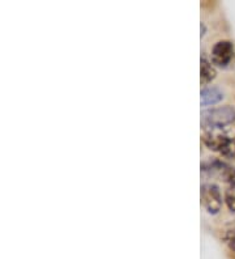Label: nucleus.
Here are the masks:
<instances>
[{
  "label": "nucleus",
  "mask_w": 235,
  "mask_h": 259,
  "mask_svg": "<svg viewBox=\"0 0 235 259\" xmlns=\"http://www.w3.org/2000/svg\"><path fill=\"white\" fill-rule=\"evenodd\" d=\"M235 120V109L232 106L210 109L201 114V126L207 131L221 128V127L232 124Z\"/></svg>",
  "instance_id": "nucleus-1"
},
{
  "label": "nucleus",
  "mask_w": 235,
  "mask_h": 259,
  "mask_svg": "<svg viewBox=\"0 0 235 259\" xmlns=\"http://www.w3.org/2000/svg\"><path fill=\"white\" fill-rule=\"evenodd\" d=\"M225 203L227 205V208L235 213V190H229L225 194Z\"/></svg>",
  "instance_id": "nucleus-8"
},
{
  "label": "nucleus",
  "mask_w": 235,
  "mask_h": 259,
  "mask_svg": "<svg viewBox=\"0 0 235 259\" xmlns=\"http://www.w3.org/2000/svg\"><path fill=\"white\" fill-rule=\"evenodd\" d=\"M221 176H222V178L226 181V182H227V184H230L231 190H235V169L234 167H230L226 165Z\"/></svg>",
  "instance_id": "nucleus-6"
},
{
  "label": "nucleus",
  "mask_w": 235,
  "mask_h": 259,
  "mask_svg": "<svg viewBox=\"0 0 235 259\" xmlns=\"http://www.w3.org/2000/svg\"><path fill=\"white\" fill-rule=\"evenodd\" d=\"M217 72L216 68L212 66L210 62H208L205 58L201 59V66H200V79H201V84H208L212 80L216 77Z\"/></svg>",
  "instance_id": "nucleus-5"
},
{
  "label": "nucleus",
  "mask_w": 235,
  "mask_h": 259,
  "mask_svg": "<svg viewBox=\"0 0 235 259\" xmlns=\"http://www.w3.org/2000/svg\"><path fill=\"white\" fill-rule=\"evenodd\" d=\"M221 155L225 156V157H229L235 160V140H231V142L225 147V148L221 151Z\"/></svg>",
  "instance_id": "nucleus-9"
},
{
  "label": "nucleus",
  "mask_w": 235,
  "mask_h": 259,
  "mask_svg": "<svg viewBox=\"0 0 235 259\" xmlns=\"http://www.w3.org/2000/svg\"><path fill=\"white\" fill-rule=\"evenodd\" d=\"M222 240L229 246V249L235 253V229H229L226 231L222 236Z\"/></svg>",
  "instance_id": "nucleus-7"
},
{
  "label": "nucleus",
  "mask_w": 235,
  "mask_h": 259,
  "mask_svg": "<svg viewBox=\"0 0 235 259\" xmlns=\"http://www.w3.org/2000/svg\"><path fill=\"white\" fill-rule=\"evenodd\" d=\"M201 105L203 106H209V105L218 104L223 98V93L218 88H204L201 91Z\"/></svg>",
  "instance_id": "nucleus-4"
},
{
  "label": "nucleus",
  "mask_w": 235,
  "mask_h": 259,
  "mask_svg": "<svg viewBox=\"0 0 235 259\" xmlns=\"http://www.w3.org/2000/svg\"><path fill=\"white\" fill-rule=\"evenodd\" d=\"M234 57V46L229 41H219L212 49V62L219 67H226Z\"/></svg>",
  "instance_id": "nucleus-3"
},
{
  "label": "nucleus",
  "mask_w": 235,
  "mask_h": 259,
  "mask_svg": "<svg viewBox=\"0 0 235 259\" xmlns=\"http://www.w3.org/2000/svg\"><path fill=\"white\" fill-rule=\"evenodd\" d=\"M201 204L209 213L216 215L222 207V195L216 185L207 184L201 186Z\"/></svg>",
  "instance_id": "nucleus-2"
}]
</instances>
